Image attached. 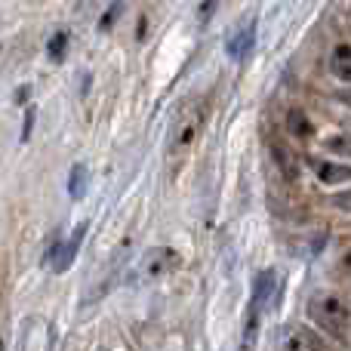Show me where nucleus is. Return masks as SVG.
<instances>
[{
    "mask_svg": "<svg viewBox=\"0 0 351 351\" xmlns=\"http://www.w3.org/2000/svg\"><path fill=\"white\" fill-rule=\"evenodd\" d=\"M0 351H3V342H0Z\"/></svg>",
    "mask_w": 351,
    "mask_h": 351,
    "instance_id": "nucleus-21",
    "label": "nucleus"
},
{
    "mask_svg": "<svg viewBox=\"0 0 351 351\" xmlns=\"http://www.w3.org/2000/svg\"><path fill=\"white\" fill-rule=\"evenodd\" d=\"M336 99H339L342 105H348V108H351V86H342V90H336Z\"/></svg>",
    "mask_w": 351,
    "mask_h": 351,
    "instance_id": "nucleus-18",
    "label": "nucleus"
},
{
    "mask_svg": "<svg viewBox=\"0 0 351 351\" xmlns=\"http://www.w3.org/2000/svg\"><path fill=\"white\" fill-rule=\"evenodd\" d=\"M28 93H31V86H19L16 102H19V105H25V102H28Z\"/></svg>",
    "mask_w": 351,
    "mask_h": 351,
    "instance_id": "nucleus-19",
    "label": "nucleus"
},
{
    "mask_svg": "<svg viewBox=\"0 0 351 351\" xmlns=\"http://www.w3.org/2000/svg\"><path fill=\"white\" fill-rule=\"evenodd\" d=\"M330 204H333L336 210H342L346 216H351V188H346V191H336L333 197H330Z\"/></svg>",
    "mask_w": 351,
    "mask_h": 351,
    "instance_id": "nucleus-16",
    "label": "nucleus"
},
{
    "mask_svg": "<svg viewBox=\"0 0 351 351\" xmlns=\"http://www.w3.org/2000/svg\"><path fill=\"white\" fill-rule=\"evenodd\" d=\"M34 114H37V111H34V108H28V111H25V127H22V142H28V139H31V127H34Z\"/></svg>",
    "mask_w": 351,
    "mask_h": 351,
    "instance_id": "nucleus-17",
    "label": "nucleus"
},
{
    "mask_svg": "<svg viewBox=\"0 0 351 351\" xmlns=\"http://www.w3.org/2000/svg\"><path fill=\"white\" fill-rule=\"evenodd\" d=\"M90 231V222H80L77 228L71 231V234L65 237V241L59 243V253H56V262H53V271H68V268L74 265V259H77V250L80 243H84V234Z\"/></svg>",
    "mask_w": 351,
    "mask_h": 351,
    "instance_id": "nucleus-7",
    "label": "nucleus"
},
{
    "mask_svg": "<svg viewBox=\"0 0 351 351\" xmlns=\"http://www.w3.org/2000/svg\"><path fill=\"white\" fill-rule=\"evenodd\" d=\"M284 123H287V136H290V139H299V142L315 139V123H311V117L305 114V111L290 108L284 117Z\"/></svg>",
    "mask_w": 351,
    "mask_h": 351,
    "instance_id": "nucleus-9",
    "label": "nucleus"
},
{
    "mask_svg": "<svg viewBox=\"0 0 351 351\" xmlns=\"http://www.w3.org/2000/svg\"><path fill=\"white\" fill-rule=\"evenodd\" d=\"M123 10H127V0H114V3L105 10V16L99 19V31H111V25L123 16Z\"/></svg>",
    "mask_w": 351,
    "mask_h": 351,
    "instance_id": "nucleus-14",
    "label": "nucleus"
},
{
    "mask_svg": "<svg viewBox=\"0 0 351 351\" xmlns=\"http://www.w3.org/2000/svg\"><path fill=\"white\" fill-rule=\"evenodd\" d=\"M330 74L336 80L351 84V43H336L330 49Z\"/></svg>",
    "mask_w": 351,
    "mask_h": 351,
    "instance_id": "nucleus-10",
    "label": "nucleus"
},
{
    "mask_svg": "<svg viewBox=\"0 0 351 351\" xmlns=\"http://www.w3.org/2000/svg\"><path fill=\"white\" fill-rule=\"evenodd\" d=\"M176 262H179V256H176L170 247H152V250L142 253L139 265H136V278L139 280H158V278H164L167 271H173Z\"/></svg>",
    "mask_w": 351,
    "mask_h": 351,
    "instance_id": "nucleus-5",
    "label": "nucleus"
},
{
    "mask_svg": "<svg viewBox=\"0 0 351 351\" xmlns=\"http://www.w3.org/2000/svg\"><path fill=\"white\" fill-rule=\"evenodd\" d=\"M216 3H219V0H216Z\"/></svg>",
    "mask_w": 351,
    "mask_h": 351,
    "instance_id": "nucleus-22",
    "label": "nucleus"
},
{
    "mask_svg": "<svg viewBox=\"0 0 351 351\" xmlns=\"http://www.w3.org/2000/svg\"><path fill=\"white\" fill-rule=\"evenodd\" d=\"M315 176L330 188H339L342 182H351V167L348 164H336V160H311Z\"/></svg>",
    "mask_w": 351,
    "mask_h": 351,
    "instance_id": "nucleus-8",
    "label": "nucleus"
},
{
    "mask_svg": "<svg viewBox=\"0 0 351 351\" xmlns=\"http://www.w3.org/2000/svg\"><path fill=\"white\" fill-rule=\"evenodd\" d=\"M324 145H327L330 152H336V154H351V123L346 127V133H342V136H330Z\"/></svg>",
    "mask_w": 351,
    "mask_h": 351,
    "instance_id": "nucleus-15",
    "label": "nucleus"
},
{
    "mask_svg": "<svg viewBox=\"0 0 351 351\" xmlns=\"http://www.w3.org/2000/svg\"><path fill=\"white\" fill-rule=\"evenodd\" d=\"M256 47V19H247L243 25H237L228 37V56L234 62H247L250 53Z\"/></svg>",
    "mask_w": 351,
    "mask_h": 351,
    "instance_id": "nucleus-6",
    "label": "nucleus"
},
{
    "mask_svg": "<svg viewBox=\"0 0 351 351\" xmlns=\"http://www.w3.org/2000/svg\"><path fill=\"white\" fill-rule=\"evenodd\" d=\"M308 317H311V324H315L317 330H324L327 336H336V339H342V336L348 333V327H351L348 302L339 296V293H330V290L311 293Z\"/></svg>",
    "mask_w": 351,
    "mask_h": 351,
    "instance_id": "nucleus-2",
    "label": "nucleus"
},
{
    "mask_svg": "<svg viewBox=\"0 0 351 351\" xmlns=\"http://www.w3.org/2000/svg\"><path fill=\"white\" fill-rule=\"evenodd\" d=\"M274 293H278V274H274L271 268H265V271H259L253 280V296H250V305H247V317H243V333H241L237 351H256L259 330H262V315L268 311Z\"/></svg>",
    "mask_w": 351,
    "mask_h": 351,
    "instance_id": "nucleus-1",
    "label": "nucleus"
},
{
    "mask_svg": "<svg viewBox=\"0 0 351 351\" xmlns=\"http://www.w3.org/2000/svg\"><path fill=\"white\" fill-rule=\"evenodd\" d=\"M342 268H346V271L351 274V250H348V253H346V256H342Z\"/></svg>",
    "mask_w": 351,
    "mask_h": 351,
    "instance_id": "nucleus-20",
    "label": "nucleus"
},
{
    "mask_svg": "<svg viewBox=\"0 0 351 351\" xmlns=\"http://www.w3.org/2000/svg\"><path fill=\"white\" fill-rule=\"evenodd\" d=\"M86 167L84 164H74L71 167V173H68V194H71L74 200H80L84 197V191H86Z\"/></svg>",
    "mask_w": 351,
    "mask_h": 351,
    "instance_id": "nucleus-13",
    "label": "nucleus"
},
{
    "mask_svg": "<svg viewBox=\"0 0 351 351\" xmlns=\"http://www.w3.org/2000/svg\"><path fill=\"white\" fill-rule=\"evenodd\" d=\"M200 127H204V102H191L179 114V121H176V127H173L170 152L179 154V152H185V148H191L194 139H197V133H200Z\"/></svg>",
    "mask_w": 351,
    "mask_h": 351,
    "instance_id": "nucleus-3",
    "label": "nucleus"
},
{
    "mask_svg": "<svg viewBox=\"0 0 351 351\" xmlns=\"http://www.w3.org/2000/svg\"><path fill=\"white\" fill-rule=\"evenodd\" d=\"M268 148H271V158H274V164L280 167V173L293 179V176H296V170H299V167H296V154H293L280 139H271V142H268Z\"/></svg>",
    "mask_w": 351,
    "mask_h": 351,
    "instance_id": "nucleus-11",
    "label": "nucleus"
},
{
    "mask_svg": "<svg viewBox=\"0 0 351 351\" xmlns=\"http://www.w3.org/2000/svg\"><path fill=\"white\" fill-rule=\"evenodd\" d=\"M278 351H330V346L317 330L305 327V324H287L280 330Z\"/></svg>",
    "mask_w": 351,
    "mask_h": 351,
    "instance_id": "nucleus-4",
    "label": "nucleus"
},
{
    "mask_svg": "<svg viewBox=\"0 0 351 351\" xmlns=\"http://www.w3.org/2000/svg\"><path fill=\"white\" fill-rule=\"evenodd\" d=\"M68 40H71V37H68V31H56V34L49 37V40H47V56H49V62H56V65H59V62H65Z\"/></svg>",
    "mask_w": 351,
    "mask_h": 351,
    "instance_id": "nucleus-12",
    "label": "nucleus"
}]
</instances>
